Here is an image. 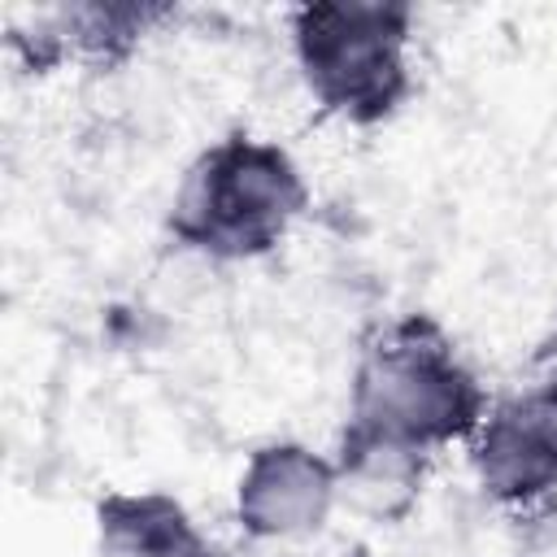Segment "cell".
<instances>
[{
	"label": "cell",
	"instance_id": "277c9868",
	"mask_svg": "<svg viewBox=\"0 0 557 557\" xmlns=\"http://www.w3.org/2000/svg\"><path fill=\"white\" fill-rule=\"evenodd\" d=\"M479 479L492 496L531 500L557 487V379L531 387L479 422Z\"/></svg>",
	"mask_w": 557,
	"mask_h": 557
},
{
	"label": "cell",
	"instance_id": "7a4b0ae2",
	"mask_svg": "<svg viewBox=\"0 0 557 557\" xmlns=\"http://www.w3.org/2000/svg\"><path fill=\"white\" fill-rule=\"evenodd\" d=\"M305 205V183L287 152L235 135L209 148L174 205V231L213 257H252L278 244Z\"/></svg>",
	"mask_w": 557,
	"mask_h": 557
},
{
	"label": "cell",
	"instance_id": "8992f818",
	"mask_svg": "<svg viewBox=\"0 0 557 557\" xmlns=\"http://www.w3.org/2000/svg\"><path fill=\"white\" fill-rule=\"evenodd\" d=\"M100 557H218L165 496H109L100 505Z\"/></svg>",
	"mask_w": 557,
	"mask_h": 557
},
{
	"label": "cell",
	"instance_id": "3957f363",
	"mask_svg": "<svg viewBox=\"0 0 557 557\" xmlns=\"http://www.w3.org/2000/svg\"><path fill=\"white\" fill-rule=\"evenodd\" d=\"M409 13L396 4H305L296 13V52L313 96L352 117L374 122L405 96Z\"/></svg>",
	"mask_w": 557,
	"mask_h": 557
},
{
	"label": "cell",
	"instance_id": "6da1fadb",
	"mask_svg": "<svg viewBox=\"0 0 557 557\" xmlns=\"http://www.w3.org/2000/svg\"><path fill=\"white\" fill-rule=\"evenodd\" d=\"M483 396L453 348L422 322L396 326L357 370L352 431L405 444L413 453L466 435L483 418Z\"/></svg>",
	"mask_w": 557,
	"mask_h": 557
},
{
	"label": "cell",
	"instance_id": "5b68a950",
	"mask_svg": "<svg viewBox=\"0 0 557 557\" xmlns=\"http://www.w3.org/2000/svg\"><path fill=\"white\" fill-rule=\"evenodd\" d=\"M335 470L296 444L261 448L239 479V522L265 540L318 531L335 500Z\"/></svg>",
	"mask_w": 557,
	"mask_h": 557
}]
</instances>
